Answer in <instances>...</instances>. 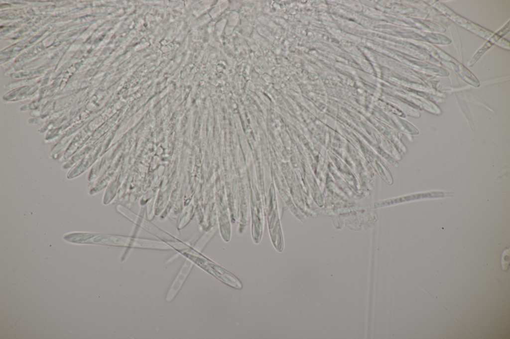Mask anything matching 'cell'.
<instances>
[{"instance_id": "1", "label": "cell", "mask_w": 510, "mask_h": 339, "mask_svg": "<svg viewBox=\"0 0 510 339\" xmlns=\"http://www.w3.org/2000/svg\"><path fill=\"white\" fill-rule=\"evenodd\" d=\"M192 266L193 264L190 261H186L183 265L167 293L166 300L167 302L171 301L176 296L189 274Z\"/></svg>"}]
</instances>
